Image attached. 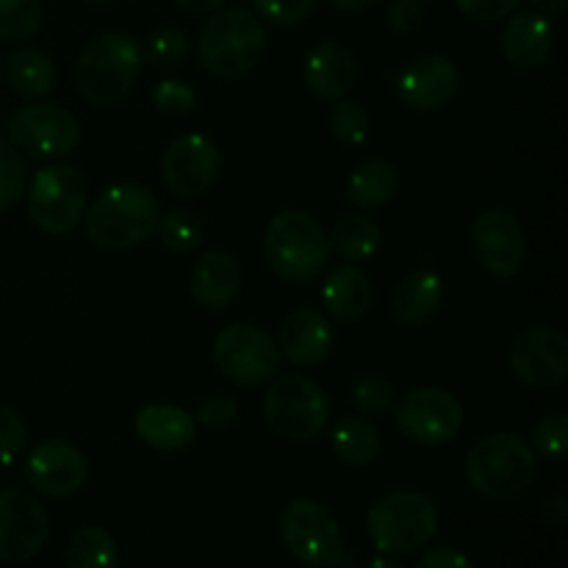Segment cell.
<instances>
[{
    "instance_id": "cell-39",
    "label": "cell",
    "mask_w": 568,
    "mask_h": 568,
    "mask_svg": "<svg viewBox=\"0 0 568 568\" xmlns=\"http://www.w3.org/2000/svg\"><path fill=\"white\" fill-rule=\"evenodd\" d=\"M258 17L281 28L300 26L308 20L316 9V0H253Z\"/></svg>"
},
{
    "instance_id": "cell-4",
    "label": "cell",
    "mask_w": 568,
    "mask_h": 568,
    "mask_svg": "<svg viewBox=\"0 0 568 568\" xmlns=\"http://www.w3.org/2000/svg\"><path fill=\"white\" fill-rule=\"evenodd\" d=\"M266 50V31L258 14L247 9H216L197 39V55L216 78H239L258 67Z\"/></svg>"
},
{
    "instance_id": "cell-35",
    "label": "cell",
    "mask_w": 568,
    "mask_h": 568,
    "mask_svg": "<svg viewBox=\"0 0 568 568\" xmlns=\"http://www.w3.org/2000/svg\"><path fill=\"white\" fill-rule=\"evenodd\" d=\"M142 53H148V59L159 67H181L192 53V44H189L186 31L175 26H161L150 33Z\"/></svg>"
},
{
    "instance_id": "cell-17",
    "label": "cell",
    "mask_w": 568,
    "mask_h": 568,
    "mask_svg": "<svg viewBox=\"0 0 568 568\" xmlns=\"http://www.w3.org/2000/svg\"><path fill=\"white\" fill-rule=\"evenodd\" d=\"M87 455L70 442L50 438L37 444L26 460L28 486L44 497H72L87 483Z\"/></svg>"
},
{
    "instance_id": "cell-40",
    "label": "cell",
    "mask_w": 568,
    "mask_h": 568,
    "mask_svg": "<svg viewBox=\"0 0 568 568\" xmlns=\"http://www.w3.org/2000/svg\"><path fill=\"white\" fill-rule=\"evenodd\" d=\"M26 444V425L20 414L0 403V464H11Z\"/></svg>"
},
{
    "instance_id": "cell-9",
    "label": "cell",
    "mask_w": 568,
    "mask_h": 568,
    "mask_svg": "<svg viewBox=\"0 0 568 568\" xmlns=\"http://www.w3.org/2000/svg\"><path fill=\"white\" fill-rule=\"evenodd\" d=\"M87 209V181L70 164L44 166L28 186V216L39 231L67 236L81 222Z\"/></svg>"
},
{
    "instance_id": "cell-8",
    "label": "cell",
    "mask_w": 568,
    "mask_h": 568,
    "mask_svg": "<svg viewBox=\"0 0 568 568\" xmlns=\"http://www.w3.org/2000/svg\"><path fill=\"white\" fill-rule=\"evenodd\" d=\"M281 538L294 560L308 568H336L344 560V536L336 516L316 499H294L283 508Z\"/></svg>"
},
{
    "instance_id": "cell-16",
    "label": "cell",
    "mask_w": 568,
    "mask_h": 568,
    "mask_svg": "<svg viewBox=\"0 0 568 568\" xmlns=\"http://www.w3.org/2000/svg\"><path fill=\"white\" fill-rule=\"evenodd\" d=\"M508 364L525 386H560L568 375V338L555 327H527L510 342Z\"/></svg>"
},
{
    "instance_id": "cell-42",
    "label": "cell",
    "mask_w": 568,
    "mask_h": 568,
    "mask_svg": "<svg viewBox=\"0 0 568 568\" xmlns=\"http://www.w3.org/2000/svg\"><path fill=\"white\" fill-rule=\"evenodd\" d=\"M460 11L469 20L477 22H497L503 17H510L521 6V0H455Z\"/></svg>"
},
{
    "instance_id": "cell-34",
    "label": "cell",
    "mask_w": 568,
    "mask_h": 568,
    "mask_svg": "<svg viewBox=\"0 0 568 568\" xmlns=\"http://www.w3.org/2000/svg\"><path fill=\"white\" fill-rule=\"evenodd\" d=\"M394 403H397V388L388 377L366 375L355 383L353 405L361 416H369V419L386 416L394 408Z\"/></svg>"
},
{
    "instance_id": "cell-18",
    "label": "cell",
    "mask_w": 568,
    "mask_h": 568,
    "mask_svg": "<svg viewBox=\"0 0 568 568\" xmlns=\"http://www.w3.org/2000/svg\"><path fill=\"white\" fill-rule=\"evenodd\" d=\"M460 72L444 55H422L403 70L397 81L399 100L414 111H438L455 100Z\"/></svg>"
},
{
    "instance_id": "cell-47",
    "label": "cell",
    "mask_w": 568,
    "mask_h": 568,
    "mask_svg": "<svg viewBox=\"0 0 568 568\" xmlns=\"http://www.w3.org/2000/svg\"><path fill=\"white\" fill-rule=\"evenodd\" d=\"M532 6H536L538 14L544 17H560L566 11L568 0H530Z\"/></svg>"
},
{
    "instance_id": "cell-23",
    "label": "cell",
    "mask_w": 568,
    "mask_h": 568,
    "mask_svg": "<svg viewBox=\"0 0 568 568\" xmlns=\"http://www.w3.org/2000/svg\"><path fill=\"white\" fill-rule=\"evenodd\" d=\"M322 303L325 311L338 322L364 320L372 308V281L361 266L342 264L322 283Z\"/></svg>"
},
{
    "instance_id": "cell-1",
    "label": "cell",
    "mask_w": 568,
    "mask_h": 568,
    "mask_svg": "<svg viewBox=\"0 0 568 568\" xmlns=\"http://www.w3.org/2000/svg\"><path fill=\"white\" fill-rule=\"evenodd\" d=\"M142 44L133 33L105 31L89 39L75 61V87L87 103L105 109L125 100L142 72Z\"/></svg>"
},
{
    "instance_id": "cell-10",
    "label": "cell",
    "mask_w": 568,
    "mask_h": 568,
    "mask_svg": "<svg viewBox=\"0 0 568 568\" xmlns=\"http://www.w3.org/2000/svg\"><path fill=\"white\" fill-rule=\"evenodd\" d=\"M214 364L231 383L253 388L275 377L281 353L270 333L247 322H236L216 333Z\"/></svg>"
},
{
    "instance_id": "cell-28",
    "label": "cell",
    "mask_w": 568,
    "mask_h": 568,
    "mask_svg": "<svg viewBox=\"0 0 568 568\" xmlns=\"http://www.w3.org/2000/svg\"><path fill=\"white\" fill-rule=\"evenodd\" d=\"M6 78L22 98H44L55 87V64L33 48H20L6 59Z\"/></svg>"
},
{
    "instance_id": "cell-5",
    "label": "cell",
    "mask_w": 568,
    "mask_h": 568,
    "mask_svg": "<svg viewBox=\"0 0 568 568\" xmlns=\"http://www.w3.org/2000/svg\"><path fill=\"white\" fill-rule=\"evenodd\" d=\"M264 255L277 277L288 283H311L325 272L331 244L320 222L305 211H281L264 233Z\"/></svg>"
},
{
    "instance_id": "cell-21",
    "label": "cell",
    "mask_w": 568,
    "mask_h": 568,
    "mask_svg": "<svg viewBox=\"0 0 568 568\" xmlns=\"http://www.w3.org/2000/svg\"><path fill=\"white\" fill-rule=\"evenodd\" d=\"M239 286H242V270L225 250L203 253L189 272V292L194 303L205 311L227 308L236 300Z\"/></svg>"
},
{
    "instance_id": "cell-29",
    "label": "cell",
    "mask_w": 568,
    "mask_h": 568,
    "mask_svg": "<svg viewBox=\"0 0 568 568\" xmlns=\"http://www.w3.org/2000/svg\"><path fill=\"white\" fill-rule=\"evenodd\" d=\"M381 225L366 214H349L336 222V227L327 236L331 253L342 261H366L381 247Z\"/></svg>"
},
{
    "instance_id": "cell-6",
    "label": "cell",
    "mask_w": 568,
    "mask_h": 568,
    "mask_svg": "<svg viewBox=\"0 0 568 568\" xmlns=\"http://www.w3.org/2000/svg\"><path fill=\"white\" fill-rule=\"evenodd\" d=\"M366 530L377 552L414 555L436 538L438 508L427 494L397 488L372 505Z\"/></svg>"
},
{
    "instance_id": "cell-22",
    "label": "cell",
    "mask_w": 568,
    "mask_h": 568,
    "mask_svg": "<svg viewBox=\"0 0 568 568\" xmlns=\"http://www.w3.org/2000/svg\"><path fill=\"white\" fill-rule=\"evenodd\" d=\"M355 55L347 44L342 42H327L314 44L305 55L303 78L308 83L311 92L322 100H342L355 83Z\"/></svg>"
},
{
    "instance_id": "cell-7",
    "label": "cell",
    "mask_w": 568,
    "mask_h": 568,
    "mask_svg": "<svg viewBox=\"0 0 568 568\" xmlns=\"http://www.w3.org/2000/svg\"><path fill=\"white\" fill-rule=\"evenodd\" d=\"M264 416L272 433L286 442H314L331 422L327 394L308 375H281L264 394Z\"/></svg>"
},
{
    "instance_id": "cell-49",
    "label": "cell",
    "mask_w": 568,
    "mask_h": 568,
    "mask_svg": "<svg viewBox=\"0 0 568 568\" xmlns=\"http://www.w3.org/2000/svg\"><path fill=\"white\" fill-rule=\"evenodd\" d=\"M364 568H403V566H399L397 560H392V558H386V555H381V558H372Z\"/></svg>"
},
{
    "instance_id": "cell-27",
    "label": "cell",
    "mask_w": 568,
    "mask_h": 568,
    "mask_svg": "<svg viewBox=\"0 0 568 568\" xmlns=\"http://www.w3.org/2000/svg\"><path fill=\"white\" fill-rule=\"evenodd\" d=\"M331 449L342 464L369 466L381 455V433L366 416H344L331 430Z\"/></svg>"
},
{
    "instance_id": "cell-24",
    "label": "cell",
    "mask_w": 568,
    "mask_h": 568,
    "mask_svg": "<svg viewBox=\"0 0 568 568\" xmlns=\"http://www.w3.org/2000/svg\"><path fill=\"white\" fill-rule=\"evenodd\" d=\"M444 300V283L436 272L416 270L408 272L392 292V316L403 325H422L430 320Z\"/></svg>"
},
{
    "instance_id": "cell-11",
    "label": "cell",
    "mask_w": 568,
    "mask_h": 568,
    "mask_svg": "<svg viewBox=\"0 0 568 568\" xmlns=\"http://www.w3.org/2000/svg\"><path fill=\"white\" fill-rule=\"evenodd\" d=\"M394 422L408 442L419 447H444L464 427V408L438 386L410 388L394 403Z\"/></svg>"
},
{
    "instance_id": "cell-13",
    "label": "cell",
    "mask_w": 568,
    "mask_h": 568,
    "mask_svg": "<svg viewBox=\"0 0 568 568\" xmlns=\"http://www.w3.org/2000/svg\"><path fill=\"white\" fill-rule=\"evenodd\" d=\"M50 536L48 508L26 488L0 491V560L26 564Z\"/></svg>"
},
{
    "instance_id": "cell-15",
    "label": "cell",
    "mask_w": 568,
    "mask_h": 568,
    "mask_svg": "<svg viewBox=\"0 0 568 568\" xmlns=\"http://www.w3.org/2000/svg\"><path fill=\"white\" fill-rule=\"evenodd\" d=\"M471 250L488 275L514 277L527 261V236L510 211L488 209L471 222Z\"/></svg>"
},
{
    "instance_id": "cell-12",
    "label": "cell",
    "mask_w": 568,
    "mask_h": 568,
    "mask_svg": "<svg viewBox=\"0 0 568 568\" xmlns=\"http://www.w3.org/2000/svg\"><path fill=\"white\" fill-rule=\"evenodd\" d=\"M11 144L33 159H59L81 142V122L55 103H31L9 116Z\"/></svg>"
},
{
    "instance_id": "cell-44",
    "label": "cell",
    "mask_w": 568,
    "mask_h": 568,
    "mask_svg": "<svg viewBox=\"0 0 568 568\" xmlns=\"http://www.w3.org/2000/svg\"><path fill=\"white\" fill-rule=\"evenodd\" d=\"M416 568H475V566H471V560L466 558L464 552L442 544V547L422 555V558L416 560Z\"/></svg>"
},
{
    "instance_id": "cell-19",
    "label": "cell",
    "mask_w": 568,
    "mask_h": 568,
    "mask_svg": "<svg viewBox=\"0 0 568 568\" xmlns=\"http://www.w3.org/2000/svg\"><path fill=\"white\" fill-rule=\"evenodd\" d=\"M275 344L288 364L316 366L331 355L333 327L320 311L297 308L283 320Z\"/></svg>"
},
{
    "instance_id": "cell-14",
    "label": "cell",
    "mask_w": 568,
    "mask_h": 568,
    "mask_svg": "<svg viewBox=\"0 0 568 568\" xmlns=\"http://www.w3.org/2000/svg\"><path fill=\"white\" fill-rule=\"evenodd\" d=\"M222 170L220 148L203 133H183L161 155V181L178 197H203Z\"/></svg>"
},
{
    "instance_id": "cell-37",
    "label": "cell",
    "mask_w": 568,
    "mask_h": 568,
    "mask_svg": "<svg viewBox=\"0 0 568 568\" xmlns=\"http://www.w3.org/2000/svg\"><path fill=\"white\" fill-rule=\"evenodd\" d=\"M568 444V416L566 414H549L541 416L532 427V453H538L547 460H564Z\"/></svg>"
},
{
    "instance_id": "cell-51",
    "label": "cell",
    "mask_w": 568,
    "mask_h": 568,
    "mask_svg": "<svg viewBox=\"0 0 568 568\" xmlns=\"http://www.w3.org/2000/svg\"><path fill=\"white\" fill-rule=\"evenodd\" d=\"M0 75H3V59H0Z\"/></svg>"
},
{
    "instance_id": "cell-25",
    "label": "cell",
    "mask_w": 568,
    "mask_h": 568,
    "mask_svg": "<svg viewBox=\"0 0 568 568\" xmlns=\"http://www.w3.org/2000/svg\"><path fill=\"white\" fill-rule=\"evenodd\" d=\"M136 433L144 444H150L159 453H175L192 444L194 419L189 410L178 405L153 403L144 405L136 414Z\"/></svg>"
},
{
    "instance_id": "cell-26",
    "label": "cell",
    "mask_w": 568,
    "mask_h": 568,
    "mask_svg": "<svg viewBox=\"0 0 568 568\" xmlns=\"http://www.w3.org/2000/svg\"><path fill=\"white\" fill-rule=\"evenodd\" d=\"M399 172L388 159H366L347 181V203L358 211H377L397 194Z\"/></svg>"
},
{
    "instance_id": "cell-38",
    "label": "cell",
    "mask_w": 568,
    "mask_h": 568,
    "mask_svg": "<svg viewBox=\"0 0 568 568\" xmlns=\"http://www.w3.org/2000/svg\"><path fill=\"white\" fill-rule=\"evenodd\" d=\"M194 103H197V92H194L192 83L178 81V78H164V81L155 83L153 105L161 114H189L194 109Z\"/></svg>"
},
{
    "instance_id": "cell-48",
    "label": "cell",
    "mask_w": 568,
    "mask_h": 568,
    "mask_svg": "<svg viewBox=\"0 0 568 568\" xmlns=\"http://www.w3.org/2000/svg\"><path fill=\"white\" fill-rule=\"evenodd\" d=\"M327 3L338 11H361V9H369L375 0H327Z\"/></svg>"
},
{
    "instance_id": "cell-43",
    "label": "cell",
    "mask_w": 568,
    "mask_h": 568,
    "mask_svg": "<svg viewBox=\"0 0 568 568\" xmlns=\"http://www.w3.org/2000/svg\"><path fill=\"white\" fill-rule=\"evenodd\" d=\"M388 26L397 33H410L422 26L425 20V11H422L419 0H392L388 3Z\"/></svg>"
},
{
    "instance_id": "cell-50",
    "label": "cell",
    "mask_w": 568,
    "mask_h": 568,
    "mask_svg": "<svg viewBox=\"0 0 568 568\" xmlns=\"http://www.w3.org/2000/svg\"><path fill=\"white\" fill-rule=\"evenodd\" d=\"M89 3H100V6H105V3H114V0H89Z\"/></svg>"
},
{
    "instance_id": "cell-46",
    "label": "cell",
    "mask_w": 568,
    "mask_h": 568,
    "mask_svg": "<svg viewBox=\"0 0 568 568\" xmlns=\"http://www.w3.org/2000/svg\"><path fill=\"white\" fill-rule=\"evenodd\" d=\"M225 0H175V6L186 14H214Z\"/></svg>"
},
{
    "instance_id": "cell-20",
    "label": "cell",
    "mask_w": 568,
    "mask_h": 568,
    "mask_svg": "<svg viewBox=\"0 0 568 568\" xmlns=\"http://www.w3.org/2000/svg\"><path fill=\"white\" fill-rule=\"evenodd\" d=\"M555 31L549 17L538 11H514L505 26L499 48H503L505 61L516 70H536L552 53Z\"/></svg>"
},
{
    "instance_id": "cell-33",
    "label": "cell",
    "mask_w": 568,
    "mask_h": 568,
    "mask_svg": "<svg viewBox=\"0 0 568 568\" xmlns=\"http://www.w3.org/2000/svg\"><path fill=\"white\" fill-rule=\"evenodd\" d=\"M325 122L331 136L342 144H361L369 136V111L355 100H333Z\"/></svg>"
},
{
    "instance_id": "cell-31",
    "label": "cell",
    "mask_w": 568,
    "mask_h": 568,
    "mask_svg": "<svg viewBox=\"0 0 568 568\" xmlns=\"http://www.w3.org/2000/svg\"><path fill=\"white\" fill-rule=\"evenodd\" d=\"M155 231H159L161 244L166 250H172V253H192V250H197L203 244L205 236L203 220L194 211L186 209H175L170 214L159 216Z\"/></svg>"
},
{
    "instance_id": "cell-32",
    "label": "cell",
    "mask_w": 568,
    "mask_h": 568,
    "mask_svg": "<svg viewBox=\"0 0 568 568\" xmlns=\"http://www.w3.org/2000/svg\"><path fill=\"white\" fill-rule=\"evenodd\" d=\"M39 0H0V42H26L42 28Z\"/></svg>"
},
{
    "instance_id": "cell-2",
    "label": "cell",
    "mask_w": 568,
    "mask_h": 568,
    "mask_svg": "<svg viewBox=\"0 0 568 568\" xmlns=\"http://www.w3.org/2000/svg\"><path fill=\"white\" fill-rule=\"evenodd\" d=\"M466 480L486 499H514L532 486L538 471L536 453L516 433H488L466 453Z\"/></svg>"
},
{
    "instance_id": "cell-3",
    "label": "cell",
    "mask_w": 568,
    "mask_h": 568,
    "mask_svg": "<svg viewBox=\"0 0 568 568\" xmlns=\"http://www.w3.org/2000/svg\"><path fill=\"white\" fill-rule=\"evenodd\" d=\"M159 200L142 183H116L87 211V236L103 250H131L159 225Z\"/></svg>"
},
{
    "instance_id": "cell-36",
    "label": "cell",
    "mask_w": 568,
    "mask_h": 568,
    "mask_svg": "<svg viewBox=\"0 0 568 568\" xmlns=\"http://www.w3.org/2000/svg\"><path fill=\"white\" fill-rule=\"evenodd\" d=\"M26 192V164L9 139L0 136V214L9 211Z\"/></svg>"
},
{
    "instance_id": "cell-45",
    "label": "cell",
    "mask_w": 568,
    "mask_h": 568,
    "mask_svg": "<svg viewBox=\"0 0 568 568\" xmlns=\"http://www.w3.org/2000/svg\"><path fill=\"white\" fill-rule=\"evenodd\" d=\"M568 516V499L566 494H549V497L541 499V519L547 525L560 527Z\"/></svg>"
},
{
    "instance_id": "cell-41",
    "label": "cell",
    "mask_w": 568,
    "mask_h": 568,
    "mask_svg": "<svg viewBox=\"0 0 568 568\" xmlns=\"http://www.w3.org/2000/svg\"><path fill=\"white\" fill-rule=\"evenodd\" d=\"M194 419L205 427H227L239 419V405L231 394H211L197 405Z\"/></svg>"
},
{
    "instance_id": "cell-30",
    "label": "cell",
    "mask_w": 568,
    "mask_h": 568,
    "mask_svg": "<svg viewBox=\"0 0 568 568\" xmlns=\"http://www.w3.org/2000/svg\"><path fill=\"white\" fill-rule=\"evenodd\" d=\"M67 568H116L120 566V547L114 536L103 527H81L72 532L64 552Z\"/></svg>"
}]
</instances>
